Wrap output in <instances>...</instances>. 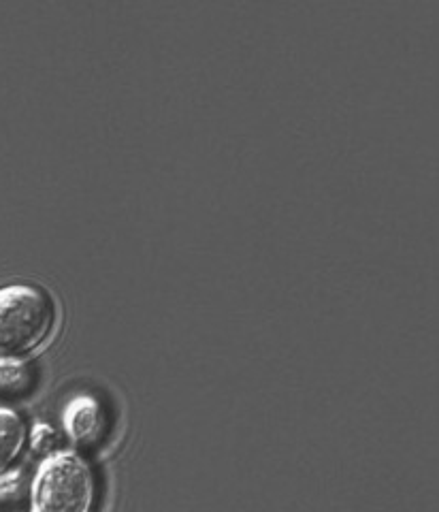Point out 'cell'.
<instances>
[{
  "mask_svg": "<svg viewBox=\"0 0 439 512\" xmlns=\"http://www.w3.org/2000/svg\"><path fill=\"white\" fill-rule=\"evenodd\" d=\"M56 306L32 284L0 286V359H22L50 338Z\"/></svg>",
  "mask_w": 439,
  "mask_h": 512,
  "instance_id": "obj_1",
  "label": "cell"
},
{
  "mask_svg": "<svg viewBox=\"0 0 439 512\" xmlns=\"http://www.w3.org/2000/svg\"><path fill=\"white\" fill-rule=\"evenodd\" d=\"M96 480L90 463L71 451L41 461L32 480V512H92Z\"/></svg>",
  "mask_w": 439,
  "mask_h": 512,
  "instance_id": "obj_2",
  "label": "cell"
},
{
  "mask_svg": "<svg viewBox=\"0 0 439 512\" xmlns=\"http://www.w3.org/2000/svg\"><path fill=\"white\" fill-rule=\"evenodd\" d=\"M64 429L79 446L99 444L107 431L103 406L92 395H79L71 399L67 410H64Z\"/></svg>",
  "mask_w": 439,
  "mask_h": 512,
  "instance_id": "obj_3",
  "label": "cell"
},
{
  "mask_svg": "<svg viewBox=\"0 0 439 512\" xmlns=\"http://www.w3.org/2000/svg\"><path fill=\"white\" fill-rule=\"evenodd\" d=\"M26 444V425L11 408H0V476L20 457Z\"/></svg>",
  "mask_w": 439,
  "mask_h": 512,
  "instance_id": "obj_4",
  "label": "cell"
},
{
  "mask_svg": "<svg viewBox=\"0 0 439 512\" xmlns=\"http://www.w3.org/2000/svg\"><path fill=\"white\" fill-rule=\"evenodd\" d=\"M30 384V370L22 359H0V391L22 393Z\"/></svg>",
  "mask_w": 439,
  "mask_h": 512,
  "instance_id": "obj_5",
  "label": "cell"
},
{
  "mask_svg": "<svg viewBox=\"0 0 439 512\" xmlns=\"http://www.w3.org/2000/svg\"><path fill=\"white\" fill-rule=\"evenodd\" d=\"M56 442V431L50 425H37L35 431H32V446L35 451H50Z\"/></svg>",
  "mask_w": 439,
  "mask_h": 512,
  "instance_id": "obj_6",
  "label": "cell"
}]
</instances>
